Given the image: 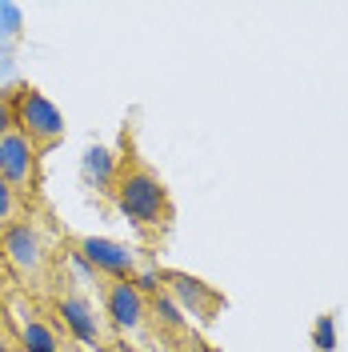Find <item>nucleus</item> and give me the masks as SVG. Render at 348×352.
Returning a JSON list of instances; mask_svg holds the SVG:
<instances>
[{
    "instance_id": "obj_1",
    "label": "nucleus",
    "mask_w": 348,
    "mask_h": 352,
    "mask_svg": "<svg viewBox=\"0 0 348 352\" xmlns=\"http://www.w3.org/2000/svg\"><path fill=\"white\" fill-rule=\"evenodd\" d=\"M65 252L68 232L56 224V217L44 204H32L17 224H8L0 232V261L8 268L12 285L28 296H36V300H48Z\"/></svg>"
},
{
    "instance_id": "obj_2",
    "label": "nucleus",
    "mask_w": 348,
    "mask_h": 352,
    "mask_svg": "<svg viewBox=\"0 0 348 352\" xmlns=\"http://www.w3.org/2000/svg\"><path fill=\"white\" fill-rule=\"evenodd\" d=\"M109 200L116 204V212L140 232V241L149 248H160L164 236L173 232V220H176L173 192L160 180V173L136 153L129 129H124V153L116 156V180H112Z\"/></svg>"
},
{
    "instance_id": "obj_3",
    "label": "nucleus",
    "mask_w": 348,
    "mask_h": 352,
    "mask_svg": "<svg viewBox=\"0 0 348 352\" xmlns=\"http://www.w3.org/2000/svg\"><path fill=\"white\" fill-rule=\"evenodd\" d=\"M0 305H4L8 329H12L17 340H21L24 352H65L68 349L65 329L52 320V312H48L36 296H28V292H21V288H8Z\"/></svg>"
},
{
    "instance_id": "obj_4",
    "label": "nucleus",
    "mask_w": 348,
    "mask_h": 352,
    "mask_svg": "<svg viewBox=\"0 0 348 352\" xmlns=\"http://www.w3.org/2000/svg\"><path fill=\"white\" fill-rule=\"evenodd\" d=\"M12 124L32 140L36 153H52L65 140V116L36 85H12Z\"/></svg>"
},
{
    "instance_id": "obj_5",
    "label": "nucleus",
    "mask_w": 348,
    "mask_h": 352,
    "mask_svg": "<svg viewBox=\"0 0 348 352\" xmlns=\"http://www.w3.org/2000/svg\"><path fill=\"white\" fill-rule=\"evenodd\" d=\"M156 285H160V292H164L180 312H184V320L196 324V329L217 324V316L224 312V305H228V296H224L217 285L200 280L193 272H180V268H160V272H156Z\"/></svg>"
},
{
    "instance_id": "obj_6",
    "label": "nucleus",
    "mask_w": 348,
    "mask_h": 352,
    "mask_svg": "<svg viewBox=\"0 0 348 352\" xmlns=\"http://www.w3.org/2000/svg\"><path fill=\"white\" fill-rule=\"evenodd\" d=\"M0 180H8L28 204H41V153L17 129L0 136Z\"/></svg>"
},
{
    "instance_id": "obj_7",
    "label": "nucleus",
    "mask_w": 348,
    "mask_h": 352,
    "mask_svg": "<svg viewBox=\"0 0 348 352\" xmlns=\"http://www.w3.org/2000/svg\"><path fill=\"white\" fill-rule=\"evenodd\" d=\"M80 176H85V184L92 192H100V197H112V180H116V156L105 148V144H92L80 160Z\"/></svg>"
},
{
    "instance_id": "obj_8",
    "label": "nucleus",
    "mask_w": 348,
    "mask_h": 352,
    "mask_svg": "<svg viewBox=\"0 0 348 352\" xmlns=\"http://www.w3.org/2000/svg\"><path fill=\"white\" fill-rule=\"evenodd\" d=\"M28 208H32V204H28V200H24L17 188H12L8 180H0V232H4L8 224H17V220H21Z\"/></svg>"
},
{
    "instance_id": "obj_9",
    "label": "nucleus",
    "mask_w": 348,
    "mask_h": 352,
    "mask_svg": "<svg viewBox=\"0 0 348 352\" xmlns=\"http://www.w3.org/2000/svg\"><path fill=\"white\" fill-rule=\"evenodd\" d=\"M312 352H336V312H320L312 320Z\"/></svg>"
},
{
    "instance_id": "obj_10",
    "label": "nucleus",
    "mask_w": 348,
    "mask_h": 352,
    "mask_svg": "<svg viewBox=\"0 0 348 352\" xmlns=\"http://www.w3.org/2000/svg\"><path fill=\"white\" fill-rule=\"evenodd\" d=\"M21 28H24V12L17 8V4H0V41H17L21 36Z\"/></svg>"
},
{
    "instance_id": "obj_11",
    "label": "nucleus",
    "mask_w": 348,
    "mask_h": 352,
    "mask_svg": "<svg viewBox=\"0 0 348 352\" xmlns=\"http://www.w3.org/2000/svg\"><path fill=\"white\" fill-rule=\"evenodd\" d=\"M12 129V88H0V136H8Z\"/></svg>"
},
{
    "instance_id": "obj_12",
    "label": "nucleus",
    "mask_w": 348,
    "mask_h": 352,
    "mask_svg": "<svg viewBox=\"0 0 348 352\" xmlns=\"http://www.w3.org/2000/svg\"><path fill=\"white\" fill-rule=\"evenodd\" d=\"M0 352H24V349H21V340L12 336V329L0 332Z\"/></svg>"
},
{
    "instance_id": "obj_13",
    "label": "nucleus",
    "mask_w": 348,
    "mask_h": 352,
    "mask_svg": "<svg viewBox=\"0 0 348 352\" xmlns=\"http://www.w3.org/2000/svg\"><path fill=\"white\" fill-rule=\"evenodd\" d=\"M8 288H17V285H12V276H8V268H4V261H0V300H4V292H8Z\"/></svg>"
},
{
    "instance_id": "obj_14",
    "label": "nucleus",
    "mask_w": 348,
    "mask_h": 352,
    "mask_svg": "<svg viewBox=\"0 0 348 352\" xmlns=\"http://www.w3.org/2000/svg\"><path fill=\"white\" fill-rule=\"evenodd\" d=\"M8 329V316H4V305H0V332Z\"/></svg>"
},
{
    "instance_id": "obj_15",
    "label": "nucleus",
    "mask_w": 348,
    "mask_h": 352,
    "mask_svg": "<svg viewBox=\"0 0 348 352\" xmlns=\"http://www.w3.org/2000/svg\"><path fill=\"white\" fill-rule=\"evenodd\" d=\"M4 72H8V60H4V56H0V76H4Z\"/></svg>"
},
{
    "instance_id": "obj_16",
    "label": "nucleus",
    "mask_w": 348,
    "mask_h": 352,
    "mask_svg": "<svg viewBox=\"0 0 348 352\" xmlns=\"http://www.w3.org/2000/svg\"><path fill=\"white\" fill-rule=\"evenodd\" d=\"M116 352H124V349H116Z\"/></svg>"
}]
</instances>
